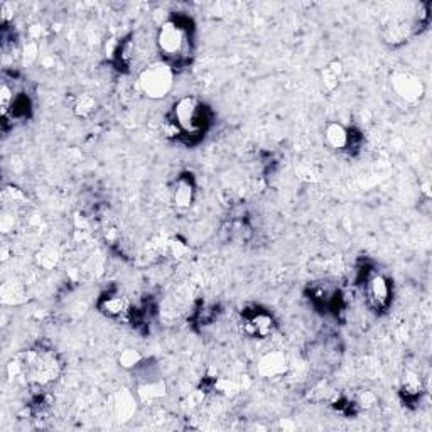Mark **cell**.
Instances as JSON below:
<instances>
[{
    "instance_id": "cell-1",
    "label": "cell",
    "mask_w": 432,
    "mask_h": 432,
    "mask_svg": "<svg viewBox=\"0 0 432 432\" xmlns=\"http://www.w3.org/2000/svg\"><path fill=\"white\" fill-rule=\"evenodd\" d=\"M209 122L208 109L196 100L195 97L181 98L172 106L171 120L166 125V134L169 137H181V135H200L207 129Z\"/></svg>"
},
{
    "instance_id": "cell-2",
    "label": "cell",
    "mask_w": 432,
    "mask_h": 432,
    "mask_svg": "<svg viewBox=\"0 0 432 432\" xmlns=\"http://www.w3.org/2000/svg\"><path fill=\"white\" fill-rule=\"evenodd\" d=\"M18 368L32 384L48 385L60 377L63 365L55 353L41 349V351H27L26 355L20 356Z\"/></svg>"
},
{
    "instance_id": "cell-3",
    "label": "cell",
    "mask_w": 432,
    "mask_h": 432,
    "mask_svg": "<svg viewBox=\"0 0 432 432\" xmlns=\"http://www.w3.org/2000/svg\"><path fill=\"white\" fill-rule=\"evenodd\" d=\"M158 48L164 56L166 63H181L186 60V55L191 48L189 31L179 20H167L159 29Z\"/></svg>"
},
{
    "instance_id": "cell-4",
    "label": "cell",
    "mask_w": 432,
    "mask_h": 432,
    "mask_svg": "<svg viewBox=\"0 0 432 432\" xmlns=\"http://www.w3.org/2000/svg\"><path fill=\"white\" fill-rule=\"evenodd\" d=\"M172 83H174V73H172V66L166 61L147 66L139 75V86L144 95L154 100L166 97L171 92Z\"/></svg>"
},
{
    "instance_id": "cell-5",
    "label": "cell",
    "mask_w": 432,
    "mask_h": 432,
    "mask_svg": "<svg viewBox=\"0 0 432 432\" xmlns=\"http://www.w3.org/2000/svg\"><path fill=\"white\" fill-rule=\"evenodd\" d=\"M390 86H392L395 97L404 100L405 104H417L422 100L424 92H426L421 78L409 71L393 73L390 78Z\"/></svg>"
},
{
    "instance_id": "cell-6",
    "label": "cell",
    "mask_w": 432,
    "mask_h": 432,
    "mask_svg": "<svg viewBox=\"0 0 432 432\" xmlns=\"http://www.w3.org/2000/svg\"><path fill=\"white\" fill-rule=\"evenodd\" d=\"M242 326H244L246 335L252 338L265 340L274 333L275 323L269 312L253 307V309H245L242 312Z\"/></svg>"
},
{
    "instance_id": "cell-7",
    "label": "cell",
    "mask_w": 432,
    "mask_h": 432,
    "mask_svg": "<svg viewBox=\"0 0 432 432\" xmlns=\"http://www.w3.org/2000/svg\"><path fill=\"white\" fill-rule=\"evenodd\" d=\"M365 294H367L370 306L375 309H385L390 302L389 281L382 274L370 275L365 282Z\"/></svg>"
},
{
    "instance_id": "cell-8",
    "label": "cell",
    "mask_w": 432,
    "mask_h": 432,
    "mask_svg": "<svg viewBox=\"0 0 432 432\" xmlns=\"http://www.w3.org/2000/svg\"><path fill=\"white\" fill-rule=\"evenodd\" d=\"M289 370L287 356L281 351H269L257 361V373L263 378H279L286 375Z\"/></svg>"
},
{
    "instance_id": "cell-9",
    "label": "cell",
    "mask_w": 432,
    "mask_h": 432,
    "mask_svg": "<svg viewBox=\"0 0 432 432\" xmlns=\"http://www.w3.org/2000/svg\"><path fill=\"white\" fill-rule=\"evenodd\" d=\"M171 200L172 204L181 211L191 208L193 201H195V183H193L191 176H181L176 179L174 186L171 189Z\"/></svg>"
},
{
    "instance_id": "cell-10",
    "label": "cell",
    "mask_w": 432,
    "mask_h": 432,
    "mask_svg": "<svg viewBox=\"0 0 432 432\" xmlns=\"http://www.w3.org/2000/svg\"><path fill=\"white\" fill-rule=\"evenodd\" d=\"M324 139L329 147L336 151H347L349 144L353 142L351 130H348L343 123L340 122H329L324 129Z\"/></svg>"
},
{
    "instance_id": "cell-11",
    "label": "cell",
    "mask_w": 432,
    "mask_h": 432,
    "mask_svg": "<svg viewBox=\"0 0 432 432\" xmlns=\"http://www.w3.org/2000/svg\"><path fill=\"white\" fill-rule=\"evenodd\" d=\"M137 409V400L129 390H118L112 397V410L118 421H129Z\"/></svg>"
},
{
    "instance_id": "cell-12",
    "label": "cell",
    "mask_w": 432,
    "mask_h": 432,
    "mask_svg": "<svg viewBox=\"0 0 432 432\" xmlns=\"http://www.w3.org/2000/svg\"><path fill=\"white\" fill-rule=\"evenodd\" d=\"M102 311L105 312L109 318L113 319H125L130 314V301L122 294H115L105 298L100 304Z\"/></svg>"
},
{
    "instance_id": "cell-13",
    "label": "cell",
    "mask_w": 432,
    "mask_h": 432,
    "mask_svg": "<svg viewBox=\"0 0 432 432\" xmlns=\"http://www.w3.org/2000/svg\"><path fill=\"white\" fill-rule=\"evenodd\" d=\"M166 395V385L162 380H147L137 386V397L142 402H155Z\"/></svg>"
},
{
    "instance_id": "cell-14",
    "label": "cell",
    "mask_w": 432,
    "mask_h": 432,
    "mask_svg": "<svg viewBox=\"0 0 432 432\" xmlns=\"http://www.w3.org/2000/svg\"><path fill=\"white\" fill-rule=\"evenodd\" d=\"M341 71H343V66H341L340 61H335V63L328 64L326 68L323 69L324 90L331 92V90H335L336 86H338V80H340Z\"/></svg>"
},
{
    "instance_id": "cell-15",
    "label": "cell",
    "mask_w": 432,
    "mask_h": 432,
    "mask_svg": "<svg viewBox=\"0 0 432 432\" xmlns=\"http://www.w3.org/2000/svg\"><path fill=\"white\" fill-rule=\"evenodd\" d=\"M97 106H98L97 100H95L92 95L83 93L76 98L75 106H73V109H75V113L78 115V117L86 118V117H90L95 110H97Z\"/></svg>"
},
{
    "instance_id": "cell-16",
    "label": "cell",
    "mask_w": 432,
    "mask_h": 432,
    "mask_svg": "<svg viewBox=\"0 0 432 432\" xmlns=\"http://www.w3.org/2000/svg\"><path fill=\"white\" fill-rule=\"evenodd\" d=\"M36 262H38L41 269L53 270L60 263V252L53 249V246H46V249L39 250L38 255H36Z\"/></svg>"
},
{
    "instance_id": "cell-17",
    "label": "cell",
    "mask_w": 432,
    "mask_h": 432,
    "mask_svg": "<svg viewBox=\"0 0 432 432\" xmlns=\"http://www.w3.org/2000/svg\"><path fill=\"white\" fill-rule=\"evenodd\" d=\"M142 360L144 356L141 355V351H137V349L134 348H127L123 349L120 356H118V365L125 370H134L142 363Z\"/></svg>"
},
{
    "instance_id": "cell-18",
    "label": "cell",
    "mask_w": 432,
    "mask_h": 432,
    "mask_svg": "<svg viewBox=\"0 0 432 432\" xmlns=\"http://www.w3.org/2000/svg\"><path fill=\"white\" fill-rule=\"evenodd\" d=\"M422 390V384H421V377L417 375V373H405L404 377V393L407 397H417L419 393H421Z\"/></svg>"
},
{
    "instance_id": "cell-19",
    "label": "cell",
    "mask_w": 432,
    "mask_h": 432,
    "mask_svg": "<svg viewBox=\"0 0 432 432\" xmlns=\"http://www.w3.org/2000/svg\"><path fill=\"white\" fill-rule=\"evenodd\" d=\"M15 102V95L14 90L11 88L7 81H4L2 88H0V106H2V113L7 115V112L12 109Z\"/></svg>"
},
{
    "instance_id": "cell-20",
    "label": "cell",
    "mask_w": 432,
    "mask_h": 432,
    "mask_svg": "<svg viewBox=\"0 0 432 432\" xmlns=\"http://www.w3.org/2000/svg\"><path fill=\"white\" fill-rule=\"evenodd\" d=\"M167 246H169V253H171L174 258L184 257V255H186V253L189 252L188 246L184 245L183 242H179V240H171L169 244H167Z\"/></svg>"
},
{
    "instance_id": "cell-21",
    "label": "cell",
    "mask_w": 432,
    "mask_h": 432,
    "mask_svg": "<svg viewBox=\"0 0 432 432\" xmlns=\"http://www.w3.org/2000/svg\"><path fill=\"white\" fill-rule=\"evenodd\" d=\"M377 397L372 392H361L360 397H358V405L360 407H372L375 405Z\"/></svg>"
}]
</instances>
